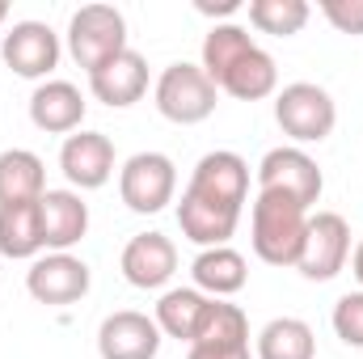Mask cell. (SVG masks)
<instances>
[{
	"label": "cell",
	"mask_w": 363,
	"mask_h": 359,
	"mask_svg": "<svg viewBox=\"0 0 363 359\" xmlns=\"http://www.w3.org/2000/svg\"><path fill=\"white\" fill-rule=\"evenodd\" d=\"M304 228L308 211L279 194V190H258L254 211H250V245L267 267H296L304 250Z\"/></svg>",
	"instance_id": "cell-1"
},
{
	"label": "cell",
	"mask_w": 363,
	"mask_h": 359,
	"mask_svg": "<svg viewBox=\"0 0 363 359\" xmlns=\"http://www.w3.org/2000/svg\"><path fill=\"white\" fill-rule=\"evenodd\" d=\"M274 123L283 127V136L296 140V148L300 144H321L338 127V106L321 85L291 81V85H283L274 93Z\"/></svg>",
	"instance_id": "cell-2"
},
{
	"label": "cell",
	"mask_w": 363,
	"mask_h": 359,
	"mask_svg": "<svg viewBox=\"0 0 363 359\" xmlns=\"http://www.w3.org/2000/svg\"><path fill=\"white\" fill-rule=\"evenodd\" d=\"M127 51V17L114 4H81L68 21V55L85 68L97 72L114 55Z\"/></svg>",
	"instance_id": "cell-3"
},
{
	"label": "cell",
	"mask_w": 363,
	"mask_h": 359,
	"mask_svg": "<svg viewBox=\"0 0 363 359\" xmlns=\"http://www.w3.org/2000/svg\"><path fill=\"white\" fill-rule=\"evenodd\" d=\"M157 110L169 118V123H178V127H194V123H203V118H211V110H216V81L203 72V64H169L161 77H157Z\"/></svg>",
	"instance_id": "cell-4"
},
{
	"label": "cell",
	"mask_w": 363,
	"mask_h": 359,
	"mask_svg": "<svg viewBox=\"0 0 363 359\" xmlns=\"http://www.w3.org/2000/svg\"><path fill=\"white\" fill-rule=\"evenodd\" d=\"M118 194L135 216H157L178 194V165L165 153H135L118 170Z\"/></svg>",
	"instance_id": "cell-5"
},
{
	"label": "cell",
	"mask_w": 363,
	"mask_h": 359,
	"mask_svg": "<svg viewBox=\"0 0 363 359\" xmlns=\"http://www.w3.org/2000/svg\"><path fill=\"white\" fill-rule=\"evenodd\" d=\"M347 258H351V224H347L338 211H317V216H308L304 250H300L296 270H300L308 283H330L338 270L347 267Z\"/></svg>",
	"instance_id": "cell-6"
},
{
	"label": "cell",
	"mask_w": 363,
	"mask_h": 359,
	"mask_svg": "<svg viewBox=\"0 0 363 359\" xmlns=\"http://www.w3.org/2000/svg\"><path fill=\"white\" fill-rule=\"evenodd\" d=\"M258 190H279L287 199H296L304 211L321 199L325 190V178H321V165L296 148V144H283V148H271L262 161H258Z\"/></svg>",
	"instance_id": "cell-7"
},
{
	"label": "cell",
	"mask_w": 363,
	"mask_h": 359,
	"mask_svg": "<svg viewBox=\"0 0 363 359\" xmlns=\"http://www.w3.org/2000/svg\"><path fill=\"white\" fill-rule=\"evenodd\" d=\"M186 194H194L203 203H216V207H228V211H245V199H250L245 157H237L228 148H216V153L199 157L194 174L186 182Z\"/></svg>",
	"instance_id": "cell-8"
},
{
	"label": "cell",
	"mask_w": 363,
	"mask_h": 359,
	"mask_svg": "<svg viewBox=\"0 0 363 359\" xmlns=\"http://www.w3.org/2000/svg\"><path fill=\"white\" fill-rule=\"evenodd\" d=\"M89 263L77 258V254H38L30 270H26V292L38 300V304H77L89 296Z\"/></svg>",
	"instance_id": "cell-9"
},
{
	"label": "cell",
	"mask_w": 363,
	"mask_h": 359,
	"mask_svg": "<svg viewBox=\"0 0 363 359\" xmlns=\"http://www.w3.org/2000/svg\"><path fill=\"white\" fill-rule=\"evenodd\" d=\"M60 34L47 26V21H17L9 34H4V43H0V55H4V64H9V72H17V77H26V81H43V77H51L55 72V64H60Z\"/></svg>",
	"instance_id": "cell-10"
},
{
	"label": "cell",
	"mask_w": 363,
	"mask_h": 359,
	"mask_svg": "<svg viewBox=\"0 0 363 359\" xmlns=\"http://www.w3.org/2000/svg\"><path fill=\"white\" fill-rule=\"evenodd\" d=\"M161 326L148 313L118 309L97 326V355L101 359H157Z\"/></svg>",
	"instance_id": "cell-11"
},
{
	"label": "cell",
	"mask_w": 363,
	"mask_h": 359,
	"mask_svg": "<svg viewBox=\"0 0 363 359\" xmlns=\"http://www.w3.org/2000/svg\"><path fill=\"white\" fill-rule=\"evenodd\" d=\"M60 170L72 190H101L114 178V144L106 131H72L60 148Z\"/></svg>",
	"instance_id": "cell-12"
},
{
	"label": "cell",
	"mask_w": 363,
	"mask_h": 359,
	"mask_svg": "<svg viewBox=\"0 0 363 359\" xmlns=\"http://www.w3.org/2000/svg\"><path fill=\"white\" fill-rule=\"evenodd\" d=\"M123 279L140 292H157L174 279L178 270V245L165 237V233H135L127 245H123Z\"/></svg>",
	"instance_id": "cell-13"
},
{
	"label": "cell",
	"mask_w": 363,
	"mask_h": 359,
	"mask_svg": "<svg viewBox=\"0 0 363 359\" xmlns=\"http://www.w3.org/2000/svg\"><path fill=\"white\" fill-rule=\"evenodd\" d=\"M38 220H43V245L51 254H68L89 233V203L81 199V190H47L38 199Z\"/></svg>",
	"instance_id": "cell-14"
},
{
	"label": "cell",
	"mask_w": 363,
	"mask_h": 359,
	"mask_svg": "<svg viewBox=\"0 0 363 359\" xmlns=\"http://www.w3.org/2000/svg\"><path fill=\"white\" fill-rule=\"evenodd\" d=\"M89 93L97 101H106L110 110H127L148 93V60L140 51H123L110 64H101L97 72H89Z\"/></svg>",
	"instance_id": "cell-15"
},
{
	"label": "cell",
	"mask_w": 363,
	"mask_h": 359,
	"mask_svg": "<svg viewBox=\"0 0 363 359\" xmlns=\"http://www.w3.org/2000/svg\"><path fill=\"white\" fill-rule=\"evenodd\" d=\"M30 123L47 136H72L85 123V93L72 81H43L30 93Z\"/></svg>",
	"instance_id": "cell-16"
},
{
	"label": "cell",
	"mask_w": 363,
	"mask_h": 359,
	"mask_svg": "<svg viewBox=\"0 0 363 359\" xmlns=\"http://www.w3.org/2000/svg\"><path fill=\"white\" fill-rule=\"evenodd\" d=\"M178 224H182V237H186V241H194V245H203V250H216V245H228V237H233L237 224H241V211L203 203V199H194V194L182 190Z\"/></svg>",
	"instance_id": "cell-17"
},
{
	"label": "cell",
	"mask_w": 363,
	"mask_h": 359,
	"mask_svg": "<svg viewBox=\"0 0 363 359\" xmlns=\"http://www.w3.org/2000/svg\"><path fill=\"white\" fill-rule=\"evenodd\" d=\"M47 194L43 157L30 148H4L0 153V207L9 203H38Z\"/></svg>",
	"instance_id": "cell-18"
},
{
	"label": "cell",
	"mask_w": 363,
	"mask_h": 359,
	"mask_svg": "<svg viewBox=\"0 0 363 359\" xmlns=\"http://www.w3.org/2000/svg\"><path fill=\"white\" fill-rule=\"evenodd\" d=\"M190 275H194V287H199L203 296H211V300L237 296V292L245 287V279H250V270H245V258H241L233 245L199 250V258H194Z\"/></svg>",
	"instance_id": "cell-19"
},
{
	"label": "cell",
	"mask_w": 363,
	"mask_h": 359,
	"mask_svg": "<svg viewBox=\"0 0 363 359\" xmlns=\"http://www.w3.org/2000/svg\"><path fill=\"white\" fill-rule=\"evenodd\" d=\"M216 89H224L228 97H237V101H262V97L279 93V68H274L271 55L254 43V47L216 81Z\"/></svg>",
	"instance_id": "cell-20"
},
{
	"label": "cell",
	"mask_w": 363,
	"mask_h": 359,
	"mask_svg": "<svg viewBox=\"0 0 363 359\" xmlns=\"http://www.w3.org/2000/svg\"><path fill=\"white\" fill-rule=\"evenodd\" d=\"M207 309H211V296H203L199 287H169L157 300V317L152 321L161 326V334H169V338L190 347L199 326H203V317H207Z\"/></svg>",
	"instance_id": "cell-21"
},
{
	"label": "cell",
	"mask_w": 363,
	"mask_h": 359,
	"mask_svg": "<svg viewBox=\"0 0 363 359\" xmlns=\"http://www.w3.org/2000/svg\"><path fill=\"white\" fill-rule=\"evenodd\" d=\"M43 245V220L38 203H9L0 207V254L4 258H38Z\"/></svg>",
	"instance_id": "cell-22"
},
{
	"label": "cell",
	"mask_w": 363,
	"mask_h": 359,
	"mask_svg": "<svg viewBox=\"0 0 363 359\" xmlns=\"http://www.w3.org/2000/svg\"><path fill=\"white\" fill-rule=\"evenodd\" d=\"M258 359H313L317 355V338L313 326L300 317H274L258 334Z\"/></svg>",
	"instance_id": "cell-23"
},
{
	"label": "cell",
	"mask_w": 363,
	"mask_h": 359,
	"mask_svg": "<svg viewBox=\"0 0 363 359\" xmlns=\"http://www.w3.org/2000/svg\"><path fill=\"white\" fill-rule=\"evenodd\" d=\"M254 47V38H250V30L245 26H233V21H224V26H211L207 30V38H203V72L211 77V81H220L245 51Z\"/></svg>",
	"instance_id": "cell-24"
},
{
	"label": "cell",
	"mask_w": 363,
	"mask_h": 359,
	"mask_svg": "<svg viewBox=\"0 0 363 359\" xmlns=\"http://www.w3.org/2000/svg\"><path fill=\"white\" fill-rule=\"evenodd\" d=\"M228 343H250V317L228 300H211L190 347H228Z\"/></svg>",
	"instance_id": "cell-25"
},
{
	"label": "cell",
	"mask_w": 363,
	"mask_h": 359,
	"mask_svg": "<svg viewBox=\"0 0 363 359\" xmlns=\"http://www.w3.org/2000/svg\"><path fill=\"white\" fill-rule=\"evenodd\" d=\"M308 0H250V21L262 30V34H274V38H291L308 26Z\"/></svg>",
	"instance_id": "cell-26"
},
{
	"label": "cell",
	"mask_w": 363,
	"mask_h": 359,
	"mask_svg": "<svg viewBox=\"0 0 363 359\" xmlns=\"http://www.w3.org/2000/svg\"><path fill=\"white\" fill-rule=\"evenodd\" d=\"M334 334L347 343V347H363V292H347L338 304H334Z\"/></svg>",
	"instance_id": "cell-27"
},
{
	"label": "cell",
	"mask_w": 363,
	"mask_h": 359,
	"mask_svg": "<svg viewBox=\"0 0 363 359\" xmlns=\"http://www.w3.org/2000/svg\"><path fill=\"white\" fill-rule=\"evenodd\" d=\"M321 13L338 34H363V0H321Z\"/></svg>",
	"instance_id": "cell-28"
},
{
	"label": "cell",
	"mask_w": 363,
	"mask_h": 359,
	"mask_svg": "<svg viewBox=\"0 0 363 359\" xmlns=\"http://www.w3.org/2000/svg\"><path fill=\"white\" fill-rule=\"evenodd\" d=\"M186 359H254L250 343H228V347H186Z\"/></svg>",
	"instance_id": "cell-29"
},
{
	"label": "cell",
	"mask_w": 363,
	"mask_h": 359,
	"mask_svg": "<svg viewBox=\"0 0 363 359\" xmlns=\"http://www.w3.org/2000/svg\"><path fill=\"white\" fill-rule=\"evenodd\" d=\"M194 9H199V13H207V17H228V13H237V9H241V0H199Z\"/></svg>",
	"instance_id": "cell-30"
},
{
	"label": "cell",
	"mask_w": 363,
	"mask_h": 359,
	"mask_svg": "<svg viewBox=\"0 0 363 359\" xmlns=\"http://www.w3.org/2000/svg\"><path fill=\"white\" fill-rule=\"evenodd\" d=\"M351 275H355V279L363 283V241L355 245V250H351Z\"/></svg>",
	"instance_id": "cell-31"
},
{
	"label": "cell",
	"mask_w": 363,
	"mask_h": 359,
	"mask_svg": "<svg viewBox=\"0 0 363 359\" xmlns=\"http://www.w3.org/2000/svg\"><path fill=\"white\" fill-rule=\"evenodd\" d=\"M4 17H9V4H4V0H0V26H4Z\"/></svg>",
	"instance_id": "cell-32"
}]
</instances>
